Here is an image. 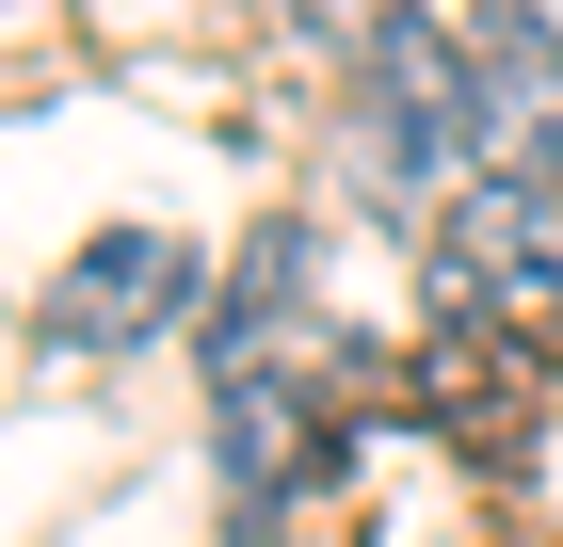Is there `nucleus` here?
Segmentation results:
<instances>
[{
	"label": "nucleus",
	"mask_w": 563,
	"mask_h": 547,
	"mask_svg": "<svg viewBox=\"0 0 563 547\" xmlns=\"http://www.w3.org/2000/svg\"><path fill=\"white\" fill-rule=\"evenodd\" d=\"M210 403H225V483L258 515L290 500V483H322V451H339V338L306 306V242L242 258V291H225V322H210Z\"/></svg>",
	"instance_id": "nucleus-1"
},
{
	"label": "nucleus",
	"mask_w": 563,
	"mask_h": 547,
	"mask_svg": "<svg viewBox=\"0 0 563 547\" xmlns=\"http://www.w3.org/2000/svg\"><path fill=\"white\" fill-rule=\"evenodd\" d=\"M48 354H145L162 322H194V242L177 226H97L65 274H48Z\"/></svg>",
	"instance_id": "nucleus-2"
},
{
	"label": "nucleus",
	"mask_w": 563,
	"mask_h": 547,
	"mask_svg": "<svg viewBox=\"0 0 563 547\" xmlns=\"http://www.w3.org/2000/svg\"><path fill=\"white\" fill-rule=\"evenodd\" d=\"M434 274L451 306H499V322H563V226L531 177H467L451 210H434Z\"/></svg>",
	"instance_id": "nucleus-3"
},
{
	"label": "nucleus",
	"mask_w": 563,
	"mask_h": 547,
	"mask_svg": "<svg viewBox=\"0 0 563 547\" xmlns=\"http://www.w3.org/2000/svg\"><path fill=\"white\" fill-rule=\"evenodd\" d=\"M402 17H419V0H290V33H322V48H354V65H371V48H387Z\"/></svg>",
	"instance_id": "nucleus-4"
},
{
	"label": "nucleus",
	"mask_w": 563,
	"mask_h": 547,
	"mask_svg": "<svg viewBox=\"0 0 563 547\" xmlns=\"http://www.w3.org/2000/svg\"><path fill=\"white\" fill-rule=\"evenodd\" d=\"M516 177H531V194H548V226H563V129H548V145H531Z\"/></svg>",
	"instance_id": "nucleus-5"
}]
</instances>
